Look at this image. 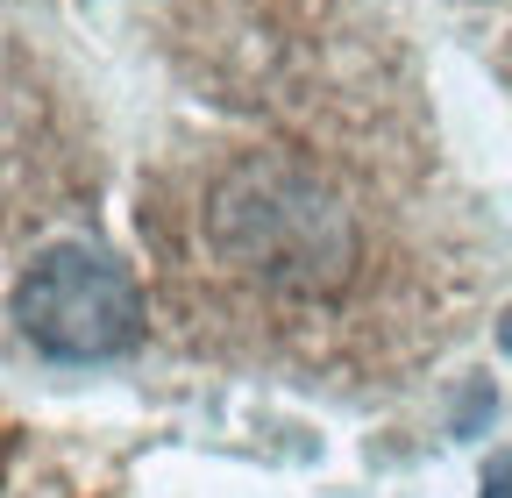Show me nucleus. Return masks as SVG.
<instances>
[{"label":"nucleus","mask_w":512,"mask_h":498,"mask_svg":"<svg viewBox=\"0 0 512 498\" xmlns=\"http://www.w3.org/2000/svg\"><path fill=\"white\" fill-rule=\"evenodd\" d=\"M214 264L278 299H342L363 264V228L335 178H320L292 150L235 157L200 207Z\"/></svg>","instance_id":"1"},{"label":"nucleus","mask_w":512,"mask_h":498,"mask_svg":"<svg viewBox=\"0 0 512 498\" xmlns=\"http://www.w3.org/2000/svg\"><path fill=\"white\" fill-rule=\"evenodd\" d=\"M15 328L50 363H114L143 342V285L93 242H50L15 278Z\"/></svg>","instance_id":"2"},{"label":"nucleus","mask_w":512,"mask_h":498,"mask_svg":"<svg viewBox=\"0 0 512 498\" xmlns=\"http://www.w3.org/2000/svg\"><path fill=\"white\" fill-rule=\"evenodd\" d=\"M484 498H512V456H491V470H484Z\"/></svg>","instance_id":"3"},{"label":"nucleus","mask_w":512,"mask_h":498,"mask_svg":"<svg viewBox=\"0 0 512 498\" xmlns=\"http://www.w3.org/2000/svg\"><path fill=\"white\" fill-rule=\"evenodd\" d=\"M498 349H505V356H512V314H505V321H498Z\"/></svg>","instance_id":"4"}]
</instances>
